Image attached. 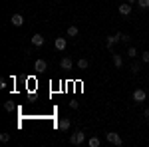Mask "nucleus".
I'll return each mask as SVG.
<instances>
[{
  "label": "nucleus",
  "mask_w": 149,
  "mask_h": 147,
  "mask_svg": "<svg viewBox=\"0 0 149 147\" xmlns=\"http://www.w3.org/2000/svg\"><path fill=\"white\" fill-rule=\"evenodd\" d=\"M34 70L36 72H44V70H48V64L44 62V60H36L34 62Z\"/></svg>",
  "instance_id": "8"
},
{
  "label": "nucleus",
  "mask_w": 149,
  "mask_h": 147,
  "mask_svg": "<svg viewBox=\"0 0 149 147\" xmlns=\"http://www.w3.org/2000/svg\"><path fill=\"white\" fill-rule=\"evenodd\" d=\"M0 141H2V143H8V141H10V133H2V135H0Z\"/></svg>",
  "instance_id": "17"
},
{
  "label": "nucleus",
  "mask_w": 149,
  "mask_h": 147,
  "mask_svg": "<svg viewBox=\"0 0 149 147\" xmlns=\"http://www.w3.org/2000/svg\"><path fill=\"white\" fill-rule=\"evenodd\" d=\"M119 38H121V32H117L113 36H107V40H105V46H107V50H111L115 46V42H119Z\"/></svg>",
  "instance_id": "3"
},
{
  "label": "nucleus",
  "mask_w": 149,
  "mask_h": 147,
  "mask_svg": "<svg viewBox=\"0 0 149 147\" xmlns=\"http://www.w3.org/2000/svg\"><path fill=\"white\" fill-rule=\"evenodd\" d=\"M88 145L90 147H100L102 141H100V137H90V139H88Z\"/></svg>",
  "instance_id": "13"
},
{
  "label": "nucleus",
  "mask_w": 149,
  "mask_h": 147,
  "mask_svg": "<svg viewBox=\"0 0 149 147\" xmlns=\"http://www.w3.org/2000/svg\"><path fill=\"white\" fill-rule=\"evenodd\" d=\"M54 46H56V50H66V46H68V42H66V38H56L54 40Z\"/></svg>",
  "instance_id": "6"
},
{
  "label": "nucleus",
  "mask_w": 149,
  "mask_h": 147,
  "mask_svg": "<svg viewBox=\"0 0 149 147\" xmlns=\"http://www.w3.org/2000/svg\"><path fill=\"white\" fill-rule=\"evenodd\" d=\"M105 137H107V143H111V145H115V147H121V145H123V139L119 137V133H115V131L105 133Z\"/></svg>",
  "instance_id": "1"
},
{
  "label": "nucleus",
  "mask_w": 149,
  "mask_h": 147,
  "mask_svg": "<svg viewBox=\"0 0 149 147\" xmlns=\"http://www.w3.org/2000/svg\"><path fill=\"white\" fill-rule=\"evenodd\" d=\"M70 119H60V121H58V129H62V131H68L70 129Z\"/></svg>",
  "instance_id": "10"
},
{
  "label": "nucleus",
  "mask_w": 149,
  "mask_h": 147,
  "mask_svg": "<svg viewBox=\"0 0 149 147\" xmlns=\"http://www.w3.org/2000/svg\"><path fill=\"white\" fill-rule=\"evenodd\" d=\"M137 6L145 10V8H149V0H137Z\"/></svg>",
  "instance_id": "16"
},
{
  "label": "nucleus",
  "mask_w": 149,
  "mask_h": 147,
  "mask_svg": "<svg viewBox=\"0 0 149 147\" xmlns=\"http://www.w3.org/2000/svg\"><path fill=\"white\" fill-rule=\"evenodd\" d=\"M32 44L34 46H44V36L42 34H34L32 36Z\"/></svg>",
  "instance_id": "11"
},
{
  "label": "nucleus",
  "mask_w": 149,
  "mask_h": 147,
  "mask_svg": "<svg viewBox=\"0 0 149 147\" xmlns=\"http://www.w3.org/2000/svg\"><path fill=\"white\" fill-rule=\"evenodd\" d=\"M78 34H80L78 26H70V28H68V36H70V38H74V36H78Z\"/></svg>",
  "instance_id": "15"
},
{
  "label": "nucleus",
  "mask_w": 149,
  "mask_h": 147,
  "mask_svg": "<svg viewBox=\"0 0 149 147\" xmlns=\"http://www.w3.org/2000/svg\"><path fill=\"white\" fill-rule=\"evenodd\" d=\"M147 79H149V76H147Z\"/></svg>",
  "instance_id": "26"
},
{
  "label": "nucleus",
  "mask_w": 149,
  "mask_h": 147,
  "mask_svg": "<svg viewBox=\"0 0 149 147\" xmlns=\"http://www.w3.org/2000/svg\"><path fill=\"white\" fill-rule=\"evenodd\" d=\"M4 109H6V111H12V109H14V103L12 102H4Z\"/></svg>",
  "instance_id": "18"
},
{
  "label": "nucleus",
  "mask_w": 149,
  "mask_h": 147,
  "mask_svg": "<svg viewBox=\"0 0 149 147\" xmlns=\"http://www.w3.org/2000/svg\"><path fill=\"white\" fill-rule=\"evenodd\" d=\"M86 141V133L84 131H76L74 135H70V143H74V145H81Z\"/></svg>",
  "instance_id": "2"
},
{
  "label": "nucleus",
  "mask_w": 149,
  "mask_h": 147,
  "mask_svg": "<svg viewBox=\"0 0 149 147\" xmlns=\"http://www.w3.org/2000/svg\"><path fill=\"white\" fill-rule=\"evenodd\" d=\"M127 56L135 58V56H137V50H135V48H133V46H131V48H129V50H127Z\"/></svg>",
  "instance_id": "19"
},
{
  "label": "nucleus",
  "mask_w": 149,
  "mask_h": 147,
  "mask_svg": "<svg viewBox=\"0 0 149 147\" xmlns=\"http://www.w3.org/2000/svg\"><path fill=\"white\" fill-rule=\"evenodd\" d=\"M12 26H16V28H20V26H22L24 24V16L22 14H14V16H12Z\"/></svg>",
  "instance_id": "5"
},
{
  "label": "nucleus",
  "mask_w": 149,
  "mask_h": 147,
  "mask_svg": "<svg viewBox=\"0 0 149 147\" xmlns=\"http://www.w3.org/2000/svg\"><path fill=\"white\" fill-rule=\"evenodd\" d=\"M60 66H62V70H72L74 68V62H72V58H64L60 62Z\"/></svg>",
  "instance_id": "9"
},
{
  "label": "nucleus",
  "mask_w": 149,
  "mask_h": 147,
  "mask_svg": "<svg viewBox=\"0 0 149 147\" xmlns=\"http://www.w3.org/2000/svg\"><path fill=\"white\" fill-rule=\"evenodd\" d=\"M143 115H145V117L149 119V107H145V111H143Z\"/></svg>",
  "instance_id": "24"
},
{
  "label": "nucleus",
  "mask_w": 149,
  "mask_h": 147,
  "mask_svg": "<svg viewBox=\"0 0 149 147\" xmlns=\"http://www.w3.org/2000/svg\"><path fill=\"white\" fill-rule=\"evenodd\" d=\"M137 72H139V64L133 62V64H131V74H137Z\"/></svg>",
  "instance_id": "20"
},
{
  "label": "nucleus",
  "mask_w": 149,
  "mask_h": 147,
  "mask_svg": "<svg viewBox=\"0 0 149 147\" xmlns=\"http://www.w3.org/2000/svg\"><path fill=\"white\" fill-rule=\"evenodd\" d=\"M127 2H129V4H135V2H137V0H127Z\"/></svg>",
  "instance_id": "25"
},
{
  "label": "nucleus",
  "mask_w": 149,
  "mask_h": 147,
  "mask_svg": "<svg viewBox=\"0 0 149 147\" xmlns=\"http://www.w3.org/2000/svg\"><path fill=\"white\" fill-rule=\"evenodd\" d=\"M78 105H80V103L76 102V100H74V102H70V107H72V109H78Z\"/></svg>",
  "instance_id": "23"
},
{
  "label": "nucleus",
  "mask_w": 149,
  "mask_h": 147,
  "mask_svg": "<svg viewBox=\"0 0 149 147\" xmlns=\"http://www.w3.org/2000/svg\"><path fill=\"white\" fill-rule=\"evenodd\" d=\"M141 58H143L145 64H149V52H143V56H141Z\"/></svg>",
  "instance_id": "22"
},
{
  "label": "nucleus",
  "mask_w": 149,
  "mask_h": 147,
  "mask_svg": "<svg viewBox=\"0 0 149 147\" xmlns=\"http://www.w3.org/2000/svg\"><path fill=\"white\" fill-rule=\"evenodd\" d=\"M145 98H147V93H145L143 90H135V91H133V102L143 103V102H145Z\"/></svg>",
  "instance_id": "4"
},
{
  "label": "nucleus",
  "mask_w": 149,
  "mask_h": 147,
  "mask_svg": "<svg viewBox=\"0 0 149 147\" xmlns=\"http://www.w3.org/2000/svg\"><path fill=\"white\" fill-rule=\"evenodd\" d=\"M113 66L115 68H121L123 66V58L119 56V54H113Z\"/></svg>",
  "instance_id": "12"
},
{
  "label": "nucleus",
  "mask_w": 149,
  "mask_h": 147,
  "mask_svg": "<svg viewBox=\"0 0 149 147\" xmlns=\"http://www.w3.org/2000/svg\"><path fill=\"white\" fill-rule=\"evenodd\" d=\"M78 68L80 70H88L90 68V62H88L86 58H81V60H78Z\"/></svg>",
  "instance_id": "14"
},
{
  "label": "nucleus",
  "mask_w": 149,
  "mask_h": 147,
  "mask_svg": "<svg viewBox=\"0 0 149 147\" xmlns=\"http://www.w3.org/2000/svg\"><path fill=\"white\" fill-rule=\"evenodd\" d=\"M129 40H131V38H129L127 34H123V32H121V38H119V42H129Z\"/></svg>",
  "instance_id": "21"
},
{
  "label": "nucleus",
  "mask_w": 149,
  "mask_h": 147,
  "mask_svg": "<svg viewBox=\"0 0 149 147\" xmlns=\"http://www.w3.org/2000/svg\"><path fill=\"white\" fill-rule=\"evenodd\" d=\"M117 10H119L121 16H129V14H131V4H129V2H127V4H121Z\"/></svg>",
  "instance_id": "7"
}]
</instances>
